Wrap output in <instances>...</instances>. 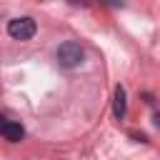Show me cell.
<instances>
[{"mask_svg":"<svg viewBox=\"0 0 160 160\" xmlns=\"http://www.w3.org/2000/svg\"><path fill=\"white\" fill-rule=\"evenodd\" d=\"M55 58H58V65H60V68H65V70H72V68H78V65L82 62L85 52H82L80 42H75V40H65V42L58 48Z\"/></svg>","mask_w":160,"mask_h":160,"instance_id":"obj_1","label":"cell"},{"mask_svg":"<svg viewBox=\"0 0 160 160\" xmlns=\"http://www.w3.org/2000/svg\"><path fill=\"white\" fill-rule=\"evenodd\" d=\"M38 32V25L32 18H15L8 22V35L12 40H30Z\"/></svg>","mask_w":160,"mask_h":160,"instance_id":"obj_2","label":"cell"},{"mask_svg":"<svg viewBox=\"0 0 160 160\" xmlns=\"http://www.w3.org/2000/svg\"><path fill=\"white\" fill-rule=\"evenodd\" d=\"M125 112H128V95H125V88L118 85L115 95H112V115H115V120H122Z\"/></svg>","mask_w":160,"mask_h":160,"instance_id":"obj_3","label":"cell"},{"mask_svg":"<svg viewBox=\"0 0 160 160\" xmlns=\"http://www.w3.org/2000/svg\"><path fill=\"white\" fill-rule=\"evenodd\" d=\"M2 135H5V140H10V142H20L22 138H25V128L20 125V122H5V128H2Z\"/></svg>","mask_w":160,"mask_h":160,"instance_id":"obj_4","label":"cell"},{"mask_svg":"<svg viewBox=\"0 0 160 160\" xmlns=\"http://www.w3.org/2000/svg\"><path fill=\"white\" fill-rule=\"evenodd\" d=\"M100 2H105V5H115V8H122V0H100Z\"/></svg>","mask_w":160,"mask_h":160,"instance_id":"obj_5","label":"cell"},{"mask_svg":"<svg viewBox=\"0 0 160 160\" xmlns=\"http://www.w3.org/2000/svg\"><path fill=\"white\" fill-rule=\"evenodd\" d=\"M5 122H8V120H5V115L0 112V132H2V128H5Z\"/></svg>","mask_w":160,"mask_h":160,"instance_id":"obj_6","label":"cell"},{"mask_svg":"<svg viewBox=\"0 0 160 160\" xmlns=\"http://www.w3.org/2000/svg\"><path fill=\"white\" fill-rule=\"evenodd\" d=\"M155 125L160 128V112H155Z\"/></svg>","mask_w":160,"mask_h":160,"instance_id":"obj_7","label":"cell"}]
</instances>
